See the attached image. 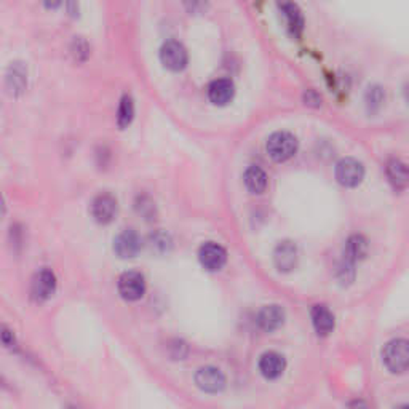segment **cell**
Masks as SVG:
<instances>
[{"label":"cell","mask_w":409,"mask_h":409,"mask_svg":"<svg viewBox=\"0 0 409 409\" xmlns=\"http://www.w3.org/2000/svg\"><path fill=\"white\" fill-rule=\"evenodd\" d=\"M384 363L388 371L405 373L409 369V341L406 339H395L388 342L384 348Z\"/></svg>","instance_id":"6da1fadb"},{"label":"cell","mask_w":409,"mask_h":409,"mask_svg":"<svg viewBox=\"0 0 409 409\" xmlns=\"http://www.w3.org/2000/svg\"><path fill=\"white\" fill-rule=\"evenodd\" d=\"M297 151V139L288 132L273 133L267 141V154L275 162H286Z\"/></svg>","instance_id":"7a4b0ae2"},{"label":"cell","mask_w":409,"mask_h":409,"mask_svg":"<svg viewBox=\"0 0 409 409\" xmlns=\"http://www.w3.org/2000/svg\"><path fill=\"white\" fill-rule=\"evenodd\" d=\"M365 178V168L355 158H342L336 167V179L346 187H355Z\"/></svg>","instance_id":"3957f363"},{"label":"cell","mask_w":409,"mask_h":409,"mask_svg":"<svg viewBox=\"0 0 409 409\" xmlns=\"http://www.w3.org/2000/svg\"><path fill=\"white\" fill-rule=\"evenodd\" d=\"M162 64L169 71L179 72L187 66V52L182 47V43L169 41L160 50Z\"/></svg>","instance_id":"277c9868"},{"label":"cell","mask_w":409,"mask_h":409,"mask_svg":"<svg viewBox=\"0 0 409 409\" xmlns=\"http://www.w3.org/2000/svg\"><path fill=\"white\" fill-rule=\"evenodd\" d=\"M196 384L203 392L218 393L226 387V376H224L221 369L214 366H204L197 371Z\"/></svg>","instance_id":"5b68a950"},{"label":"cell","mask_w":409,"mask_h":409,"mask_svg":"<svg viewBox=\"0 0 409 409\" xmlns=\"http://www.w3.org/2000/svg\"><path fill=\"white\" fill-rule=\"evenodd\" d=\"M118 293L125 301H138L146 293V282L138 272L123 273L118 280Z\"/></svg>","instance_id":"8992f818"},{"label":"cell","mask_w":409,"mask_h":409,"mask_svg":"<svg viewBox=\"0 0 409 409\" xmlns=\"http://www.w3.org/2000/svg\"><path fill=\"white\" fill-rule=\"evenodd\" d=\"M198 258H200V262L204 269H208V271L211 272H216V271H221L224 264H226L227 253L221 245L209 242V243H204V245L200 248Z\"/></svg>","instance_id":"52a82bcc"},{"label":"cell","mask_w":409,"mask_h":409,"mask_svg":"<svg viewBox=\"0 0 409 409\" xmlns=\"http://www.w3.org/2000/svg\"><path fill=\"white\" fill-rule=\"evenodd\" d=\"M277 5L280 13L283 14V18H285L288 31L291 32L294 37L301 36L304 29V17L297 5L291 2V0H278Z\"/></svg>","instance_id":"ba28073f"},{"label":"cell","mask_w":409,"mask_h":409,"mask_svg":"<svg viewBox=\"0 0 409 409\" xmlns=\"http://www.w3.org/2000/svg\"><path fill=\"white\" fill-rule=\"evenodd\" d=\"M92 214L99 224L111 222L117 214V200L109 193L98 196L92 204Z\"/></svg>","instance_id":"9c48e42d"},{"label":"cell","mask_w":409,"mask_h":409,"mask_svg":"<svg viewBox=\"0 0 409 409\" xmlns=\"http://www.w3.org/2000/svg\"><path fill=\"white\" fill-rule=\"evenodd\" d=\"M32 296L37 301H47L56 291V277L52 271H41L32 280Z\"/></svg>","instance_id":"30bf717a"},{"label":"cell","mask_w":409,"mask_h":409,"mask_svg":"<svg viewBox=\"0 0 409 409\" xmlns=\"http://www.w3.org/2000/svg\"><path fill=\"white\" fill-rule=\"evenodd\" d=\"M141 238L134 231H123L120 235L116 238V245L114 249L120 258H134L141 249Z\"/></svg>","instance_id":"8fae6325"},{"label":"cell","mask_w":409,"mask_h":409,"mask_svg":"<svg viewBox=\"0 0 409 409\" xmlns=\"http://www.w3.org/2000/svg\"><path fill=\"white\" fill-rule=\"evenodd\" d=\"M283 322H285V312L280 306H266L258 315V325L266 333L275 331L283 325Z\"/></svg>","instance_id":"7c38bea8"},{"label":"cell","mask_w":409,"mask_h":409,"mask_svg":"<svg viewBox=\"0 0 409 409\" xmlns=\"http://www.w3.org/2000/svg\"><path fill=\"white\" fill-rule=\"evenodd\" d=\"M233 94H235V87L227 78H219L214 81L208 88V98L209 101L216 106H226L227 103L232 101Z\"/></svg>","instance_id":"4fadbf2b"},{"label":"cell","mask_w":409,"mask_h":409,"mask_svg":"<svg viewBox=\"0 0 409 409\" xmlns=\"http://www.w3.org/2000/svg\"><path fill=\"white\" fill-rule=\"evenodd\" d=\"M285 358L275 352L264 353L259 360V371L266 379H277L285 371Z\"/></svg>","instance_id":"5bb4252c"},{"label":"cell","mask_w":409,"mask_h":409,"mask_svg":"<svg viewBox=\"0 0 409 409\" xmlns=\"http://www.w3.org/2000/svg\"><path fill=\"white\" fill-rule=\"evenodd\" d=\"M273 261H275V266L278 271L282 272H289L294 269L297 262V249L293 245L291 242H283L277 247L275 253H273Z\"/></svg>","instance_id":"9a60e30c"},{"label":"cell","mask_w":409,"mask_h":409,"mask_svg":"<svg viewBox=\"0 0 409 409\" xmlns=\"http://www.w3.org/2000/svg\"><path fill=\"white\" fill-rule=\"evenodd\" d=\"M26 69L21 63H13L8 69L7 74V88L10 94H19L23 93V90L26 88Z\"/></svg>","instance_id":"2e32d148"},{"label":"cell","mask_w":409,"mask_h":409,"mask_svg":"<svg viewBox=\"0 0 409 409\" xmlns=\"http://www.w3.org/2000/svg\"><path fill=\"white\" fill-rule=\"evenodd\" d=\"M387 178L395 189H405L409 184V167L400 160H390L387 163Z\"/></svg>","instance_id":"e0dca14e"},{"label":"cell","mask_w":409,"mask_h":409,"mask_svg":"<svg viewBox=\"0 0 409 409\" xmlns=\"http://www.w3.org/2000/svg\"><path fill=\"white\" fill-rule=\"evenodd\" d=\"M312 323L315 331L322 336H326L334 328V317L325 306H315L312 308Z\"/></svg>","instance_id":"ac0fdd59"},{"label":"cell","mask_w":409,"mask_h":409,"mask_svg":"<svg viewBox=\"0 0 409 409\" xmlns=\"http://www.w3.org/2000/svg\"><path fill=\"white\" fill-rule=\"evenodd\" d=\"M243 181L251 193H262L267 187V174L259 167H249L243 176Z\"/></svg>","instance_id":"d6986e66"},{"label":"cell","mask_w":409,"mask_h":409,"mask_svg":"<svg viewBox=\"0 0 409 409\" xmlns=\"http://www.w3.org/2000/svg\"><path fill=\"white\" fill-rule=\"evenodd\" d=\"M134 116V104L133 99L129 96H123L120 101V106H118V112H117V123L120 128H127L129 123L133 120Z\"/></svg>","instance_id":"ffe728a7"},{"label":"cell","mask_w":409,"mask_h":409,"mask_svg":"<svg viewBox=\"0 0 409 409\" xmlns=\"http://www.w3.org/2000/svg\"><path fill=\"white\" fill-rule=\"evenodd\" d=\"M366 101H368V106L369 107H371V109H377L384 103V93H382V90L377 88V87L369 88V92L366 94Z\"/></svg>","instance_id":"44dd1931"},{"label":"cell","mask_w":409,"mask_h":409,"mask_svg":"<svg viewBox=\"0 0 409 409\" xmlns=\"http://www.w3.org/2000/svg\"><path fill=\"white\" fill-rule=\"evenodd\" d=\"M168 247V238L162 235V233H157L156 237L151 238V248H162V251H165Z\"/></svg>","instance_id":"7402d4cb"},{"label":"cell","mask_w":409,"mask_h":409,"mask_svg":"<svg viewBox=\"0 0 409 409\" xmlns=\"http://www.w3.org/2000/svg\"><path fill=\"white\" fill-rule=\"evenodd\" d=\"M320 96H318V94L315 93V92H308L307 94H306V104H315V106H318V104H320Z\"/></svg>","instance_id":"603a6c76"},{"label":"cell","mask_w":409,"mask_h":409,"mask_svg":"<svg viewBox=\"0 0 409 409\" xmlns=\"http://www.w3.org/2000/svg\"><path fill=\"white\" fill-rule=\"evenodd\" d=\"M42 2H43L45 7L50 8V10L58 8L59 5H61V0H42Z\"/></svg>","instance_id":"cb8c5ba5"}]
</instances>
